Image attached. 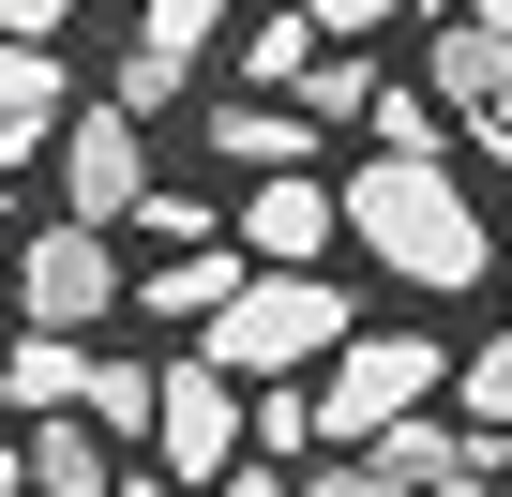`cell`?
<instances>
[{"label": "cell", "mask_w": 512, "mask_h": 497, "mask_svg": "<svg viewBox=\"0 0 512 497\" xmlns=\"http://www.w3.org/2000/svg\"><path fill=\"white\" fill-rule=\"evenodd\" d=\"M61 422H91V437H151V362H106V347H91Z\"/></svg>", "instance_id": "9a60e30c"}, {"label": "cell", "mask_w": 512, "mask_h": 497, "mask_svg": "<svg viewBox=\"0 0 512 497\" xmlns=\"http://www.w3.org/2000/svg\"><path fill=\"white\" fill-rule=\"evenodd\" d=\"M76 362H91V347H61V332H31V347H0V392H16L31 422H61V407H76Z\"/></svg>", "instance_id": "ac0fdd59"}, {"label": "cell", "mask_w": 512, "mask_h": 497, "mask_svg": "<svg viewBox=\"0 0 512 497\" xmlns=\"http://www.w3.org/2000/svg\"><path fill=\"white\" fill-rule=\"evenodd\" d=\"M121 302V257H106V226H46V241H16V317L31 332H61V347H91V317Z\"/></svg>", "instance_id": "277c9868"}, {"label": "cell", "mask_w": 512, "mask_h": 497, "mask_svg": "<svg viewBox=\"0 0 512 497\" xmlns=\"http://www.w3.org/2000/svg\"><path fill=\"white\" fill-rule=\"evenodd\" d=\"M302 61H317V31H302V16H256V31H241V106H287V91H302Z\"/></svg>", "instance_id": "e0dca14e"}, {"label": "cell", "mask_w": 512, "mask_h": 497, "mask_svg": "<svg viewBox=\"0 0 512 497\" xmlns=\"http://www.w3.org/2000/svg\"><path fill=\"white\" fill-rule=\"evenodd\" d=\"M151 437H166V482L196 497V482L241 467V392H226L211 362H151Z\"/></svg>", "instance_id": "8992f818"}, {"label": "cell", "mask_w": 512, "mask_h": 497, "mask_svg": "<svg viewBox=\"0 0 512 497\" xmlns=\"http://www.w3.org/2000/svg\"><path fill=\"white\" fill-rule=\"evenodd\" d=\"M0 497H16V437H0Z\"/></svg>", "instance_id": "cb8c5ba5"}, {"label": "cell", "mask_w": 512, "mask_h": 497, "mask_svg": "<svg viewBox=\"0 0 512 497\" xmlns=\"http://www.w3.org/2000/svg\"><path fill=\"white\" fill-rule=\"evenodd\" d=\"M437 362H452V347H437V332H407V317H392V332H347V347H332V377L302 392V422H317L332 452H362V437H392L407 407H437Z\"/></svg>", "instance_id": "3957f363"}, {"label": "cell", "mask_w": 512, "mask_h": 497, "mask_svg": "<svg viewBox=\"0 0 512 497\" xmlns=\"http://www.w3.org/2000/svg\"><path fill=\"white\" fill-rule=\"evenodd\" d=\"M211 151H241L256 181H287V166H317V136H302L287 106H211Z\"/></svg>", "instance_id": "2e32d148"}, {"label": "cell", "mask_w": 512, "mask_h": 497, "mask_svg": "<svg viewBox=\"0 0 512 497\" xmlns=\"http://www.w3.org/2000/svg\"><path fill=\"white\" fill-rule=\"evenodd\" d=\"M16 497H106V437L91 422H31L16 437Z\"/></svg>", "instance_id": "7c38bea8"}, {"label": "cell", "mask_w": 512, "mask_h": 497, "mask_svg": "<svg viewBox=\"0 0 512 497\" xmlns=\"http://www.w3.org/2000/svg\"><path fill=\"white\" fill-rule=\"evenodd\" d=\"M211 46H226V0H136V46H121V121H151L166 91H196L211 76Z\"/></svg>", "instance_id": "52a82bcc"}, {"label": "cell", "mask_w": 512, "mask_h": 497, "mask_svg": "<svg viewBox=\"0 0 512 497\" xmlns=\"http://www.w3.org/2000/svg\"><path fill=\"white\" fill-rule=\"evenodd\" d=\"M76 31V0H0V46H61Z\"/></svg>", "instance_id": "44dd1931"}, {"label": "cell", "mask_w": 512, "mask_h": 497, "mask_svg": "<svg viewBox=\"0 0 512 497\" xmlns=\"http://www.w3.org/2000/svg\"><path fill=\"white\" fill-rule=\"evenodd\" d=\"M136 196H151V121L61 106V226H121Z\"/></svg>", "instance_id": "5b68a950"}, {"label": "cell", "mask_w": 512, "mask_h": 497, "mask_svg": "<svg viewBox=\"0 0 512 497\" xmlns=\"http://www.w3.org/2000/svg\"><path fill=\"white\" fill-rule=\"evenodd\" d=\"M61 46H0V166H31L46 136H61Z\"/></svg>", "instance_id": "30bf717a"}, {"label": "cell", "mask_w": 512, "mask_h": 497, "mask_svg": "<svg viewBox=\"0 0 512 497\" xmlns=\"http://www.w3.org/2000/svg\"><path fill=\"white\" fill-rule=\"evenodd\" d=\"M287 16H302V31H317V46H377V31H392V16H407V0H287Z\"/></svg>", "instance_id": "ffe728a7"}, {"label": "cell", "mask_w": 512, "mask_h": 497, "mask_svg": "<svg viewBox=\"0 0 512 497\" xmlns=\"http://www.w3.org/2000/svg\"><path fill=\"white\" fill-rule=\"evenodd\" d=\"M332 241H362L407 302H467L482 257H497V226H482V196L452 181V151H422V166H407V151L347 166V181H332Z\"/></svg>", "instance_id": "6da1fadb"}, {"label": "cell", "mask_w": 512, "mask_h": 497, "mask_svg": "<svg viewBox=\"0 0 512 497\" xmlns=\"http://www.w3.org/2000/svg\"><path fill=\"white\" fill-rule=\"evenodd\" d=\"M211 241H226L241 272H317V257H332V181H317V166L256 181V196H241V211H226Z\"/></svg>", "instance_id": "ba28073f"}, {"label": "cell", "mask_w": 512, "mask_h": 497, "mask_svg": "<svg viewBox=\"0 0 512 497\" xmlns=\"http://www.w3.org/2000/svg\"><path fill=\"white\" fill-rule=\"evenodd\" d=\"M362 121H377V151H407V166H422V151H452V136H437V106H422L407 76H377V106H362Z\"/></svg>", "instance_id": "d6986e66"}, {"label": "cell", "mask_w": 512, "mask_h": 497, "mask_svg": "<svg viewBox=\"0 0 512 497\" xmlns=\"http://www.w3.org/2000/svg\"><path fill=\"white\" fill-rule=\"evenodd\" d=\"M467 452H482V437H452V422H437V407H407V422H392V437H362V467H377V482H392V497H437V482H452V467H467Z\"/></svg>", "instance_id": "8fae6325"}, {"label": "cell", "mask_w": 512, "mask_h": 497, "mask_svg": "<svg viewBox=\"0 0 512 497\" xmlns=\"http://www.w3.org/2000/svg\"><path fill=\"white\" fill-rule=\"evenodd\" d=\"M121 497H181V482H166V467H151V482H121Z\"/></svg>", "instance_id": "603a6c76"}, {"label": "cell", "mask_w": 512, "mask_h": 497, "mask_svg": "<svg viewBox=\"0 0 512 497\" xmlns=\"http://www.w3.org/2000/svg\"><path fill=\"white\" fill-rule=\"evenodd\" d=\"M226 287H241V257H226V241H166V257H151V317H226Z\"/></svg>", "instance_id": "4fadbf2b"}, {"label": "cell", "mask_w": 512, "mask_h": 497, "mask_svg": "<svg viewBox=\"0 0 512 497\" xmlns=\"http://www.w3.org/2000/svg\"><path fill=\"white\" fill-rule=\"evenodd\" d=\"M362 106H377V61H362V46H317V61H302V91H287V121H302V136H332V121H362Z\"/></svg>", "instance_id": "5bb4252c"}, {"label": "cell", "mask_w": 512, "mask_h": 497, "mask_svg": "<svg viewBox=\"0 0 512 497\" xmlns=\"http://www.w3.org/2000/svg\"><path fill=\"white\" fill-rule=\"evenodd\" d=\"M422 106H437V136H452V121L497 136V0L437 16V46H422Z\"/></svg>", "instance_id": "9c48e42d"}, {"label": "cell", "mask_w": 512, "mask_h": 497, "mask_svg": "<svg viewBox=\"0 0 512 497\" xmlns=\"http://www.w3.org/2000/svg\"><path fill=\"white\" fill-rule=\"evenodd\" d=\"M362 317H347V287L332 272H241L226 287V317L196 332V362L226 377V392H287V362H332Z\"/></svg>", "instance_id": "7a4b0ae2"}, {"label": "cell", "mask_w": 512, "mask_h": 497, "mask_svg": "<svg viewBox=\"0 0 512 497\" xmlns=\"http://www.w3.org/2000/svg\"><path fill=\"white\" fill-rule=\"evenodd\" d=\"M211 497H287V467H226V482H211Z\"/></svg>", "instance_id": "7402d4cb"}]
</instances>
